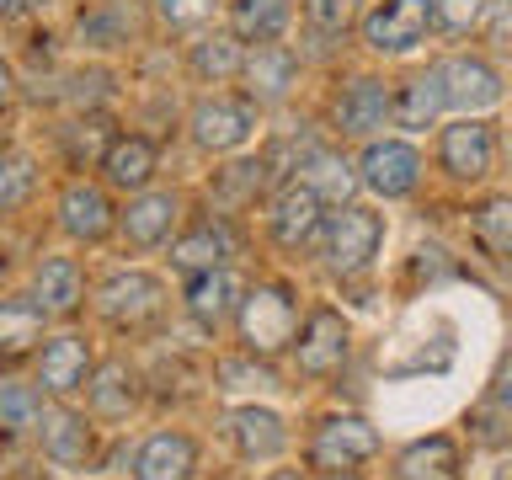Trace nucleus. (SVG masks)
<instances>
[{
	"mask_svg": "<svg viewBox=\"0 0 512 480\" xmlns=\"http://www.w3.org/2000/svg\"><path fill=\"white\" fill-rule=\"evenodd\" d=\"M299 326H304V304H299V288L288 278H262L246 288V299H240V315H235V347L251 352V358H267L278 363L294 352L299 342Z\"/></svg>",
	"mask_w": 512,
	"mask_h": 480,
	"instance_id": "obj_1",
	"label": "nucleus"
},
{
	"mask_svg": "<svg viewBox=\"0 0 512 480\" xmlns=\"http://www.w3.org/2000/svg\"><path fill=\"white\" fill-rule=\"evenodd\" d=\"M171 310V283L155 267H112L102 283L91 288V315L102 320L112 336H150Z\"/></svg>",
	"mask_w": 512,
	"mask_h": 480,
	"instance_id": "obj_2",
	"label": "nucleus"
},
{
	"mask_svg": "<svg viewBox=\"0 0 512 480\" xmlns=\"http://www.w3.org/2000/svg\"><path fill=\"white\" fill-rule=\"evenodd\" d=\"M384 240H390V219H384L374 203H342V208H331L326 235H320L315 251H320L326 278L358 283V278H368V272L379 267Z\"/></svg>",
	"mask_w": 512,
	"mask_h": 480,
	"instance_id": "obj_3",
	"label": "nucleus"
},
{
	"mask_svg": "<svg viewBox=\"0 0 512 480\" xmlns=\"http://www.w3.org/2000/svg\"><path fill=\"white\" fill-rule=\"evenodd\" d=\"M102 438L107 427L86 411V400H48L38 432H32V454L54 475H91L102 470Z\"/></svg>",
	"mask_w": 512,
	"mask_h": 480,
	"instance_id": "obj_4",
	"label": "nucleus"
},
{
	"mask_svg": "<svg viewBox=\"0 0 512 480\" xmlns=\"http://www.w3.org/2000/svg\"><path fill=\"white\" fill-rule=\"evenodd\" d=\"M379 454H384V432L368 422L363 411L315 416L310 432H304V448H299V459L310 464L315 475H326V470H368Z\"/></svg>",
	"mask_w": 512,
	"mask_h": 480,
	"instance_id": "obj_5",
	"label": "nucleus"
},
{
	"mask_svg": "<svg viewBox=\"0 0 512 480\" xmlns=\"http://www.w3.org/2000/svg\"><path fill=\"white\" fill-rule=\"evenodd\" d=\"M224 443L240 470H272L294 454V427L272 400H235L224 411Z\"/></svg>",
	"mask_w": 512,
	"mask_h": 480,
	"instance_id": "obj_6",
	"label": "nucleus"
},
{
	"mask_svg": "<svg viewBox=\"0 0 512 480\" xmlns=\"http://www.w3.org/2000/svg\"><path fill=\"white\" fill-rule=\"evenodd\" d=\"M262 128V107L246 91H208L187 112V139L203 155H246Z\"/></svg>",
	"mask_w": 512,
	"mask_h": 480,
	"instance_id": "obj_7",
	"label": "nucleus"
},
{
	"mask_svg": "<svg viewBox=\"0 0 512 480\" xmlns=\"http://www.w3.org/2000/svg\"><path fill=\"white\" fill-rule=\"evenodd\" d=\"M438 38V0H374L358 22V43L374 59H411Z\"/></svg>",
	"mask_w": 512,
	"mask_h": 480,
	"instance_id": "obj_8",
	"label": "nucleus"
},
{
	"mask_svg": "<svg viewBox=\"0 0 512 480\" xmlns=\"http://www.w3.org/2000/svg\"><path fill=\"white\" fill-rule=\"evenodd\" d=\"M432 160H438L443 182L486 187L491 171H496V123L491 118H470V112L443 118L438 139H432Z\"/></svg>",
	"mask_w": 512,
	"mask_h": 480,
	"instance_id": "obj_9",
	"label": "nucleus"
},
{
	"mask_svg": "<svg viewBox=\"0 0 512 480\" xmlns=\"http://www.w3.org/2000/svg\"><path fill=\"white\" fill-rule=\"evenodd\" d=\"M326 219H331V203L320 198V192L310 182H299V176H288V182H278L267 192L262 203V230L278 251L299 256L320 246V235H326Z\"/></svg>",
	"mask_w": 512,
	"mask_h": 480,
	"instance_id": "obj_10",
	"label": "nucleus"
},
{
	"mask_svg": "<svg viewBox=\"0 0 512 480\" xmlns=\"http://www.w3.org/2000/svg\"><path fill=\"white\" fill-rule=\"evenodd\" d=\"M352 320L336 310V304H310L304 310V326H299V342L288 352V368H294V379H310V384H326L347 368L352 358Z\"/></svg>",
	"mask_w": 512,
	"mask_h": 480,
	"instance_id": "obj_11",
	"label": "nucleus"
},
{
	"mask_svg": "<svg viewBox=\"0 0 512 480\" xmlns=\"http://www.w3.org/2000/svg\"><path fill=\"white\" fill-rule=\"evenodd\" d=\"M358 176H363V192L379 203H406L422 192L427 182V155L416 150L411 134H379L358 150Z\"/></svg>",
	"mask_w": 512,
	"mask_h": 480,
	"instance_id": "obj_12",
	"label": "nucleus"
},
{
	"mask_svg": "<svg viewBox=\"0 0 512 480\" xmlns=\"http://www.w3.org/2000/svg\"><path fill=\"white\" fill-rule=\"evenodd\" d=\"M96 342L80 326H54L43 336L38 358H32V379H38V390L48 400H86V384L96 374Z\"/></svg>",
	"mask_w": 512,
	"mask_h": 480,
	"instance_id": "obj_13",
	"label": "nucleus"
},
{
	"mask_svg": "<svg viewBox=\"0 0 512 480\" xmlns=\"http://www.w3.org/2000/svg\"><path fill=\"white\" fill-rule=\"evenodd\" d=\"M118 214H123V203L112 198V187L102 176H70L54 203V224L70 246H107L118 235Z\"/></svg>",
	"mask_w": 512,
	"mask_h": 480,
	"instance_id": "obj_14",
	"label": "nucleus"
},
{
	"mask_svg": "<svg viewBox=\"0 0 512 480\" xmlns=\"http://www.w3.org/2000/svg\"><path fill=\"white\" fill-rule=\"evenodd\" d=\"M182 224H187V198H182V192H176V187H150V192L123 198L118 240H123V251L150 256V251H166Z\"/></svg>",
	"mask_w": 512,
	"mask_h": 480,
	"instance_id": "obj_15",
	"label": "nucleus"
},
{
	"mask_svg": "<svg viewBox=\"0 0 512 480\" xmlns=\"http://www.w3.org/2000/svg\"><path fill=\"white\" fill-rule=\"evenodd\" d=\"M246 278H240L235 267H214V272H198V278H182V315H187V326L198 331V336H219L235 326V315H240V299H246Z\"/></svg>",
	"mask_w": 512,
	"mask_h": 480,
	"instance_id": "obj_16",
	"label": "nucleus"
},
{
	"mask_svg": "<svg viewBox=\"0 0 512 480\" xmlns=\"http://www.w3.org/2000/svg\"><path fill=\"white\" fill-rule=\"evenodd\" d=\"M395 123V80L384 75H352L331 102V134L336 139H379V128Z\"/></svg>",
	"mask_w": 512,
	"mask_h": 480,
	"instance_id": "obj_17",
	"label": "nucleus"
},
{
	"mask_svg": "<svg viewBox=\"0 0 512 480\" xmlns=\"http://www.w3.org/2000/svg\"><path fill=\"white\" fill-rule=\"evenodd\" d=\"M27 294L54 315V326H75L91 304V283H86V267L80 256L70 251H48L27 267Z\"/></svg>",
	"mask_w": 512,
	"mask_h": 480,
	"instance_id": "obj_18",
	"label": "nucleus"
},
{
	"mask_svg": "<svg viewBox=\"0 0 512 480\" xmlns=\"http://www.w3.org/2000/svg\"><path fill=\"white\" fill-rule=\"evenodd\" d=\"M171 256V272L176 278H198V272H214V267H235V230L230 219L203 208V214H187V224L176 230V240L166 246Z\"/></svg>",
	"mask_w": 512,
	"mask_h": 480,
	"instance_id": "obj_19",
	"label": "nucleus"
},
{
	"mask_svg": "<svg viewBox=\"0 0 512 480\" xmlns=\"http://www.w3.org/2000/svg\"><path fill=\"white\" fill-rule=\"evenodd\" d=\"M203 443L187 427H155L128 448V480H198Z\"/></svg>",
	"mask_w": 512,
	"mask_h": 480,
	"instance_id": "obj_20",
	"label": "nucleus"
},
{
	"mask_svg": "<svg viewBox=\"0 0 512 480\" xmlns=\"http://www.w3.org/2000/svg\"><path fill=\"white\" fill-rule=\"evenodd\" d=\"M144 374L128 358H102L96 363V374H91V384H86V411L102 422L107 432H118V427H128L134 416L144 411Z\"/></svg>",
	"mask_w": 512,
	"mask_h": 480,
	"instance_id": "obj_21",
	"label": "nucleus"
},
{
	"mask_svg": "<svg viewBox=\"0 0 512 480\" xmlns=\"http://www.w3.org/2000/svg\"><path fill=\"white\" fill-rule=\"evenodd\" d=\"M443 86L448 112H470V118H491L507 102V80L486 54H443Z\"/></svg>",
	"mask_w": 512,
	"mask_h": 480,
	"instance_id": "obj_22",
	"label": "nucleus"
},
{
	"mask_svg": "<svg viewBox=\"0 0 512 480\" xmlns=\"http://www.w3.org/2000/svg\"><path fill=\"white\" fill-rule=\"evenodd\" d=\"M299 75H304V59L288 43H256L246 48V70H240L235 86L267 112V107H283L299 91Z\"/></svg>",
	"mask_w": 512,
	"mask_h": 480,
	"instance_id": "obj_23",
	"label": "nucleus"
},
{
	"mask_svg": "<svg viewBox=\"0 0 512 480\" xmlns=\"http://www.w3.org/2000/svg\"><path fill=\"white\" fill-rule=\"evenodd\" d=\"M96 176L123 192V198H134V192H150L155 176H160V144L150 134H134V128H118L112 134V144L102 150V160H96Z\"/></svg>",
	"mask_w": 512,
	"mask_h": 480,
	"instance_id": "obj_24",
	"label": "nucleus"
},
{
	"mask_svg": "<svg viewBox=\"0 0 512 480\" xmlns=\"http://www.w3.org/2000/svg\"><path fill=\"white\" fill-rule=\"evenodd\" d=\"M443 118H454L448 112V86H443V59L422 64V70L400 75L395 80V128L400 134H427V128H438Z\"/></svg>",
	"mask_w": 512,
	"mask_h": 480,
	"instance_id": "obj_25",
	"label": "nucleus"
},
{
	"mask_svg": "<svg viewBox=\"0 0 512 480\" xmlns=\"http://www.w3.org/2000/svg\"><path fill=\"white\" fill-rule=\"evenodd\" d=\"M48 331H54V315H48L27 288H11V294L0 299V358H6V368H22V363L38 358Z\"/></svg>",
	"mask_w": 512,
	"mask_h": 480,
	"instance_id": "obj_26",
	"label": "nucleus"
},
{
	"mask_svg": "<svg viewBox=\"0 0 512 480\" xmlns=\"http://www.w3.org/2000/svg\"><path fill=\"white\" fill-rule=\"evenodd\" d=\"M390 475L395 480H464V443L454 432H422V438L395 448Z\"/></svg>",
	"mask_w": 512,
	"mask_h": 480,
	"instance_id": "obj_27",
	"label": "nucleus"
},
{
	"mask_svg": "<svg viewBox=\"0 0 512 480\" xmlns=\"http://www.w3.org/2000/svg\"><path fill=\"white\" fill-rule=\"evenodd\" d=\"M294 176H299V182H310V187H315L331 208L358 203V192H363L358 160H347L342 150H331V144H310V150H304V155L294 160Z\"/></svg>",
	"mask_w": 512,
	"mask_h": 480,
	"instance_id": "obj_28",
	"label": "nucleus"
},
{
	"mask_svg": "<svg viewBox=\"0 0 512 480\" xmlns=\"http://www.w3.org/2000/svg\"><path fill=\"white\" fill-rule=\"evenodd\" d=\"M48 411V395L38 390V379L22 374V368H6V379H0V432H6V448L16 454L22 443H32V432H38Z\"/></svg>",
	"mask_w": 512,
	"mask_h": 480,
	"instance_id": "obj_29",
	"label": "nucleus"
},
{
	"mask_svg": "<svg viewBox=\"0 0 512 480\" xmlns=\"http://www.w3.org/2000/svg\"><path fill=\"white\" fill-rule=\"evenodd\" d=\"M294 22H299V0H224V27L246 48L283 43Z\"/></svg>",
	"mask_w": 512,
	"mask_h": 480,
	"instance_id": "obj_30",
	"label": "nucleus"
},
{
	"mask_svg": "<svg viewBox=\"0 0 512 480\" xmlns=\"http://www.w3.org/2000/svg\"><path fill=\"white\" fill-rule=\"evenodd\" d=\"M240 70H246V43H240L230 27L198 32V38L187 43V75L198 80V86H230V80H240Z\"/></svg>",
	"mask_w": 512,
	"mask_h": 480,
	"instance_id": "obj_31",
	"label": "nucleus"
},
{
	"mask_svg": "<svg viewBox=\"0 0 512 480\" xmlns=\"http://www.w3.org/2000/svg\"><path fill=\"white\" fill-rule=\"evenodd\" d=\"M208 379H214V395H240V400H267L283 390L278 368L267 358H251V352H219L214 368H208Z\"/></svg>",
	"mask_w": 512,
	"mask_h": 480,
	"instance_id": "obj_32",
	"label": "nucleus"
},
{
	"mask_svg": "<svg viewBox=\"0 0 512 480\" xmlns=\"http://www.w3.org/2000/svg\"><path fill=\"white\" fill-rule=\"evenodd\" d=\"M470 240L491 262H512V192H486L470 203Z\"/></svg>",
	"mask_w": 512,
	"mask_h": 480,
	"instance_id": "obj_33",
	"label": "nucleus"
},
{
	"mask_svg": "<svg viewBox=\"0 0 512 480\" xmlns=\"http://www.w3.org/2000/svg\"><path fill=\"white\" fill-rule=\"evenodd\" d=\"M43 187V166L38 155L27 150V144H11L6 155H0V214H22V208L32 203V192Z\"/></svg>",
	"mask_w": 512,
	"mask_h": 480,
	"instance_id": "obj_34",
	"label": "nucleus"
},
{
	"mask_svg": "<svg viewBox=\"0 0 512 480\" xmlns=\"http://www.w3.org/2000/svg\"><path fill=\"white\" fill-rule=\"evenodd\" d=\"M363 0H299V22L315 38H347L363 22Z\"/></svg>",
	"mask_w": 512,
	"mask_h": 480,
	"instance_id": "obj_35",
	"label": "nucleus"
},
{
	"mask_svg": "<svg viewBox=\"0 0 512 480\" xmlns=\"http://www.w3.org/2000/svg\"><path fill=\"white\" fill-rule=\"evenodd\" d=\"M496 0H438V32L443 38H475L486 32Z\"/></svg>",
	"mask_w": 512,
	"mask_h": 480,
	"instance_id": "obj_36",
	"label": "nucleus"
},
{
	"mask_svg": "<svg viewBox=\"0 0 512 480\" xmlns=\"http://www.w3.org/2000/svg\"><path fill=\"white\" fill-rule=\"evenodd\" d=\"M150 11L166 32H203L214 22L219 0H150Z\"/></svg>",
	"mask_w": 512,
	"mask_h": 480,
	"instance_id": "obj_37",
	"label": "nucleus"
},
{
	"mask_svg": "<svg viewBox=\"0 0 512 480\" xmlns=\"http://www.w3.org/2000/svg\"><path fill=\"white\" fill-rule=\"evenodd\" d=\"M486 400L491 406H502L507 416H512V347L496 358V368H491V384H486Z\"/></svg>",
	"mask_w": 512,
	"mask_h": 480,
	"instance_id": "obj_38",
	"label": "nucleus"
},
{
	"mask_svg": "<svg viewBox=\"0 0 512 480\" xmlns=\"http://www.w3.org/2000/svg\"><path fill=\"white\" fill-rule=\"evenodd\" d=\"M486 38H491L496 48H512V0H496V6H491Z\"/></svg>",
	"mask_w": 512,
	"mask_h": 480,
	"instance_id": "obj_39",
	"label": "nucleus"
},
{
	"mask_svg": "<svg viewBox=\"0 0 512 480\" xmlns=\"http://www.w3.org/2000/svg\"><path fill=\"white\" fill-rule=\"evenodd\" d=\"M256 480H315V475H310V464H304V459H299V464L283 459V464H272V470H262Z\"/></svg>",
	"mask_w": 512,
	"mask_h": 480,
	"instance_id": "obj_40",
	"label": "nucleus"
},
{
	"mask_svg": "<svg viewBox=\"0 0 512 480\" xmlns=\"http://www.w3.org/2000/svg\"><path fill=\"white\" fill-rule=\"evenodd\" d=\"M32 11H43V0H0V16H6V22H27Z\"/></svg>",
	"mask_w": 512,
	"mask_h": 480,
	"instance_id": "obj_41",
	"label": "nucleus"
},
{
	"mask_svg": "<svg viewBox=\"0 0 512 480\" xmlns=\"http://www.w3.org/2000/svg\"><path fill=\"white\" fill-rule=\"evenodd\" d=\"M315 475V470H310ZM315 480H363V470H326V475H315Z\"/></svg>",
	"mask_w": 512,
	"mask_h": 480,
	"instance_id": "obj_42",
	"label": "nucleus"
},
{
	"mask_svg": "<svg viewBox=\"0 0 512 480\" xmlns=\"http://www.w3.org/2000/svg\"><path fill=\"white\" fill-rule=\"evenodd\" d=\"M219 480H256V475H219Z\"/></svg>",
	"mask_w": 512,
	"mask_h": 480,
	"instance_id": "obj_43",
	"label": "nucleus"
}]
</instances>
